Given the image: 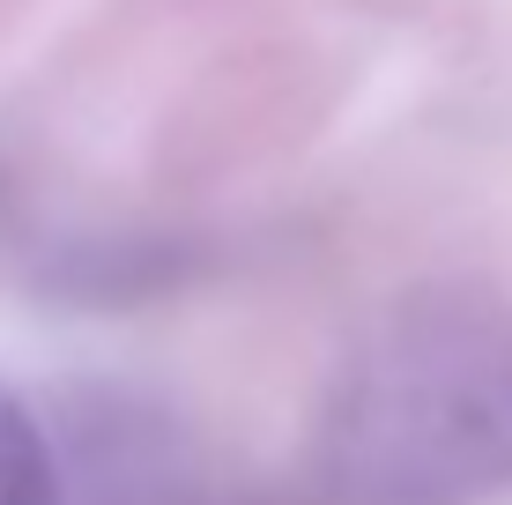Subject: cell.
I'll return each instance as SVG.
<instances>
[{"label": "cell", "mask_w": 512, "mask_h": 505, "mask_svg": "<svg viewBox=\"0 0 512 505\" xmlns=\"http://www.w3.org/2000/svg\"><path fill=\"white\" fill-rule=\"evenodd\" d=\"M334 505H483L512 491V305L431 283L379 305L312 439Z\"/></svg>", "instance_id": "6da1fadb"}, {"label": "cell", "mask_w": 512, "mask_h": 505, "mask_svg": "<svg viewBox=\"0 0 512 505\" xmlns=\"http://www.w3.org/2000/svg\"><path fill=\"white\" fill-rule=\"evenodd\" d=\"M0 505H60L45 431L8 387H0Z\"/></svg>", "instance_id": "7a4b0ae2"}]
</instances>
